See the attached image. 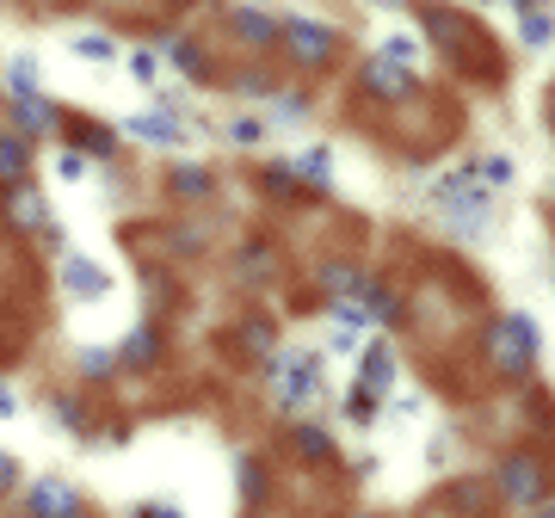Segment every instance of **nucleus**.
I'll use <instances>...</instances> for the list:
<instances>
[{"label":"nucleus","instance_id":"f704fd0d","mask_svg":"<svg viewBox=\"0 0 555 518\" xmlns=\"http://www.w3.org/2000/svg\"><path fill=\"white\" fill-rule=\"evenodd\" d=\"M124 75H130V80H142V87H155V80H160V56L137 43V50L124 56Z\"/></svg>","mask_w":555,"mask_h":518},{"label":"nucleus","instance_id":"423d86ee","mask_svg":"<svg viewBox=\"0 0 555 518\" xmlns=\"http://www.w3.org/2000/svg\"><path fill=\"white\" fill-rule=\"evenodd\" d=\"M0 222H7L13 235H38V229H50V198H43L31 180L0 185Z\"/></svg>","mask_w":555,"mask_h":518},{"label":"nucleus","instance_id":"79ce46f5","mask_svg":"<svg viewBox=\"0 0 555 518\" xmlns=\"http://www.w3.org/2000/svg\"><path fill=\"white\" fill-rule=\"evenodd\" d=\"M525 518H555V494L543 500V506H531V513H525Z\"/></svg>","mask_w":555,"mask_h":518},{"label":"nucleus","instance_id":"4c0bfd02","mask_svg":"<svg viewBox=\"0 0 555 518\" xmlns=\"http://www.w3.org/2000/svg\"><path fill=\"white\" fill-rule=\"evenodd\" d=\"M364 346V334H352V327H334L327 321V352H358Z\"/></svg>","mask_w":555,"mask_h":518},{"label":"nucleus","instance_id":"39448f33","mask_svg":"<svg viewBox=\"0 0 555 518\" xmlns=\"http://www.w3.org/2000/svg\"><path fill=\"white\" fill-rule=\"evenodd\" d=\"M550 469L531 457V451H506L494 469V500L506 506V513H531V506H543L550 500Z\"/></svg>","mask_w":555,"mask_h":518},{"label":"nucleus","instance_id":"4be33fe9","mask_svg":"<svg viewBox=\"0 0 555 518\" xmlns=\"http://www.w3.org/2000/svg\"><path fill=\"white\" fill-rule=\"evenodd\" d=\"M309 112H315V93H309V87H284V80H278V93H272V100L259 105V118H266V130H284V124H302Z\"/></svg>","mask_w":555,"mask_h":518},{"label":"nucleus","instance_id":"2f4dec72","mask_svg":"<svg viewBox=\"0 0 555 518\" xmlns=\"http://www.w3.org/2000/svg\"><path fill=\"white\" fill-rule=\"evenodd\" d=\"M476 173H481V185H488V192H513L518 185V167H513V155H476Z\"/></svg>","mask_w":555,"mask_h":518},{"label":"nucleus","instance_id":"49530a36","mask_svg":"<svg viewBox=\"0 0 555 518\" xmlns=\"http://www.w3.org/2000/svg\"><path fill=\"white\" fill-rule=\"evenodd\" d=\"M173 7H198V0H173Z\"/></svg>","mask_w":555,"mask_h":518},{"label":"nucleus","instance_id":"aec40b11","mask_svg":"<svg viewBox=\"0 0 555 518\" xmlns=\"http://www.w3.org/2000/svg\"><path fill=\"white\" fill-rule=\"evenodd\" d=\"M364 315H371V327H383V334H401V327H408V297H401L396 284H364Z\"/></svg>","mask_w":555,"mask_h":518},{"label":"nucleus","instance_id":"f257e3e1","mask_svg":"<svg viewBox=\"0 0 555 518\" xmlns=\"http://www.w3.org/2000/svg\"><path fill=\"white\" fill-rule=\"evenodd\" d=\"M420 20V31H426V43H433L444 62H456V68H469V75H488V80H500V50H494V38H488V25L476 20V13H463V7H451V0H426L414 13Z\"/></svg>","mask_w":555,"mask_h":518},{"label":"nucleus","instance_id":"37998d69","mask_svg":"<svg viewBox=\"0 0 555 518\" xmlns=\"http://www.w3.org/2000/svg\"><path fill=\"white\" fill-rule=\"evenodd\" d=\"M352 518H389V513H377V506H358V513Z\"/></svg>","mask_w":555,"mask_h":518},{"label":"nucleus","instance_id":"a211bd4d","mask_svg":"<svg viewBox=\"0 0 555 518\" xmlns=\"http://www.w3.org/2000/svg\"><path fill=\"white\" fill-rule=\"evenodd\" d=\"M50 414H56V426L68 432V439H80V444H93V439H100V414H93V401L75 396V389L50 396Z\"/></svg>","mask_w":555,"mask_h":518},{"label":"nucleus","instance_id":"e433bc0d","mask_svg":"<svg viewBox=\"0 0 555 518\" xmlns=\"http://www.w3.org/2000/svg\"><path fill=\"white\" fill-rule=\"evenodd\" d=\"M87 167H93V160L80 155V148H62V155H56V173H62V180H87Z\"/></svg>","mask_w":555,"mask_h":518},{"label":"nucleus","instance_id":"f3484780","mask_svg":"<svg viewBox=\"0 0 555 518\" xmlns=\"http://www.w3.org/2000/svg\"><path fill=\"white\" fill-rule=\"evenodd\" d=\"M160 56H167V68H173V75L198 80V87H210V80H217V62H210L204 38H185V31H179V38H167V50H160Z\"/></svg>","mask_w":555,"mask_h":518},{"label":"nucleus","instance_id":"ea45409f","mask_svg":"<svg viewBox=\"0 0 555 518\" xmlns=\"http://www.w3.org/2000/svg\"><path fill=\"white\" fill-rule=\"evenodd\" d=\"M130 518H185V513H179L173 500H142V506H137Z\"/></svg>","mask_w":555,"mask_h":518},{"label":"nucleus","instance_id":"58836bf2","mask_svg":"<svg viewBox=\"0 0 555 518\" xmlns=\"http://www.w3.org/2000/svg\"><path fill=\"white\" fill-rule=\"evenodd\" d=\"M20 488H25V481H20V463H13L7 451H0V500H7V494H20Z\"/></svg>","mask_w":555,"mask_h":518},{"label":"nucleus","instance_id":"c85d7f7f","mask_svg":"<svg viewBox=\"0 0 555 518\" xmlns=\"http://www.w3.org/2000/svg\"><path fill=\"white\" fill-rule=\"evenodd\" d=\"M339 419H346V426H377V419H383V396L352 377V389H346V401H339Z\"/></svg>","mask_w":555,"mask_h":518},{"label":"nucleus","instance_id":"de8ad7c7","mask_svg":"<svg viewBox=\"0 0 555 518\" xmlns=\"http://www.w3.org/2000/svg\"><path fill=\"white\" fill-rule=\"evenodd\" d=\"M513 7H531V0H513Z\"/></svg>","mask_w":555,"mask_h":518},{"label":"nucleus","instance_id":"a878e982","mask_svg":"<svg viewBox=\"0 0 555 518\" xmlns=\"http://www.w3.org/2000/svg\"><path fill=\"white\" fill-rule=\"evenodd\" d=\"M364 284H371V272L352 266V259H327V266H321V290H327V302L334 297H364Z\"/></svg>","mask_w":555,"mask_h":518},{"label":"nucleus","instance_id":"9b49d317","mask_svg":"<svg viewBox=\"0 0 555 518\" xmlns=\"http://www.w3.org/2000/svg\"><path fill=\"white\" fill-rule=\"evenodd\" d=\"M25 518H87V500L56 476L25 481Z\"/></svg>","mask_w":555,"mask_h":518},{"label":"nucleus","instance_id":"b1692460","mask_svg":"<svg viewBox=\"0 0 555 518\" xmlns=\"http://www.w3.org/2000/svg\"><path fill=\"white\" fill-rule=\"evenodd\" d=\"M284 167H291L309 192H334V148H302V155H284Z\"/></svg>","mask_w":555,"mask_h":518},{"label":"nucleus","instance_id":"2eb2a0df","mask_svg":"<svg viewBox=\"0 0 555 518\" xmlns=\"http://www.w3.org/2000/svg\"><path fill=\"white\" fill-rule=\"evenodd\" d=\"M7 130H20V137H56V130H62V105L50 100V93L13 100V105H7Z\"/></svg>","mask_w":555,"mask_h":518},{"label":"nucleus","instance_id":"a19ab883","mask_svg":"<svg viewBox=\"0 0 555 518\" xmlns=\"http://www.w3.org/2000/svg\"><path fill=\"white\" fill-rule=\"evenodd\" d=\"M0 419H20V396H13L7 383H0Z\"/></svg>","mask_w":555,"mask_h":518},{"label":"nucleus","instance_id":"dca6fc26","mask_svg":"<svg viewBox=\"0 0 555 518\" xmlns=\"http://www.w3.org/2000/svg\"><path fill=\"white\" fill-rule=\"evenodd\" d=\"M284 444H291L309 469H327V463L339 457L334 432H327V426H315V419H291V426H284Z\"/></svg>","mask_w":555,"mask_h":518},{"label":"nucleus","instance_id":"393cba45","mask_svg":"<svg viewBox=\"0 0 555 518\" xmlns=\"http://www.w3.org/2000/svg\"><path fill=\"white\" fill-rule=\"evenodd\" d=\"M518 43H525V50H550V43H555V7H550V0L518 7Z\"/></svg>","mask_w":555,"mask_h":518},{"label":"nucleus","instance_id":"bb28decb","mask_svg":"<svg viewBox=\"0 0 555 518\" xmlns=\"http://www.w3.org/2000/svg\"><path fill=\"white\" fill-rule=\"evenodd\" d=\"M75 377L93 389V383H112L118 377V346H80L75 352Z\"/></svg>","mask_w":555,"mask_h":518},{"label":"nucleus","instance_id":"20e7f679","mask_svg":"<svg viewBox=\"0 0 555 518\" xmlns=\"http://www.w3.org/2000/svg\"><path fill=\"white\" fill-rule=\"evenodd\" d=\"M278 50H284V62L297 68V75H327L339 56H346V31L327 20H315V13H278Z\"/></svg>","mask_w":555,"mask_h":518},{"label":"nucleus","instance_id":"473e14b6","mask_svg":"<svg viewBox=\"0 0 555 518\" xmlns=\"http://www.w3.org/2000/svg\"><path fill=\"white\" fill-rule=\"evenodd\" d=\"M222 142H235V148H259V142H266V118H254V112L222 118Z\"/></svg>","mask_w":555,"mask_h":518},{"label":"nucleus","instance_id":"5701e85b","mask_svg":"<svg viewBox=\"0 0 555 518\" xmlns=\"http://www.w3.org/2000/svg\"><path fill=\"white\" fill-rule=\"evenodd\" d=\"M167 192H173L179 204H210V198H217V173H210V167H198V160H173Z\"/></svg>","mask_w":555,"mask_h":518},{"label":"nucleus","instance_id":"cd10ccee","mask_svg":"<svg viewBox=\"0 0 555 518\" xmlns=\"http://www.w3.org/2000/svg\"><path fill=\"white\" fill-rule=\"evenodd\" d=\"M31 180V142L20 130H0V185Z\"/></svg>","mask_w":555,"mask_h":518},{"label":"nucleus","instance_id":"1a4fd4ad","mask_svg":"<svg viewBox=\"0 0 555 518\" xmlns=\"http://www.w3.org/2000/svg\"><path fill=\"white\" fill-rule=\"evenodd\" d=\"M62 137H68V148H80V155L93 160V167H112L118 160V124H100V118H80V112H62Z\"/></svg>","mask_w":555,"mask_h":518},{"label":"nucleus","instance_id":"7ed1b4c3","mask_svg":"<svg viewBox=\"0 0 555 518\" xmlns=\"http://www.w3.org/2000/svg\"><path fill=\"white\" fill-rule=\"evenodd\" d=\"M481 352H488V371L506 383H531L537 359H543V327H537L531 309H506L481 327Z\"/></svg>","mask_w":555,"mask_h":518},{"label":"nucleus","instance_id":"4468645a","mask_svg":"<svg viewBox=\"0 0 555 518\" xmlns=\"http://www.w3.org/2000/svg\"><path fill=\"white\" fill-rule=\"evenodd\" d=\"M62 290L75 302H100V297H112V272L87 254H62Z\"/></svg>","mask_w":555,"mask_h":518},{"label":"nucleus","instance_id":"6e6552de","mask_svg":"<svg viewBox=\"0 0 555 518\" xmlns=\"http://www.w3.org/2000/svg\"><path fill=\"white\" fill-rule=\"evenodd\" d=\"M358 93H371L383 105H401L420 93V75L414 68H396V62H383V56H364L358 62Z\"/></svg>","mask_w":555,"mask_h":518},{"label":"nucleus","instance_id":"f8f14e48","mask_svg":"<svg viewBox=\"0 0 555 518\" xmlns=\"http://www.w3.org/2000/svg\"><path fill=\"white\" fill-rule=\"evenodd\" d=\"M278 13H266V7H229V38L241 43V50H259V56H272L278 50Z\"/></svg>","mask_w":555,"mask_h":518},{"label":"nucleus","instance_id":"ddd939ff","mask_svg":"<svg viewBox=\"0 0 555 518\" xmlns=\"http://www.w3.org/2000/svg\"><path fill=\"white\" fill-rule=\"evenodd\" d=\"M358 383H364V389H377L383 401L396 396L401 359H396V346H389V339H364V346H358Z\"/></svg>","mask_w":555,"mask_h":518},{"label":"nucleus","instance_id":"412c9836","mask_svg":"<svg viewBox=\"0 0 555 518\" xmlns=\"http://www.w3.org/2000/svg\"><path fill=\"white\" fill-rule=\"evenodd\" d=\"M229 352H241L247 364H259L266 352H278V321L272 315H247L229 327Z\"/></svg>","mask_w":555,"mask_h":518},{"label":"nucleus","instance_id":"6ab92c4d","mask_svg":"<svg viewBox=\"0 0 555 518\" xmlns=\"http://www.w3.org/2000/svg\"><path fill=\"white\" fill-rule=\"evenodd\" d=\"M278 279V247L272 241H241L235 247V284L241 290H259V284H272Z\"/></svg>","mask_w":555,"mask_h":518},{"label":"nucleus","instance_id":"c03bdc74","mask_svg":"<svg viewBox=\"0 0 555 518\" xmlns=\"http://www.w3.org/2000/svg\"><path fill=\"white\" fill-rule=\"evenodd\" d=\"M371 7H408V0H371Z\"/></svg>","mask_w":555,"mask_h":518},{"label":"nucleus","instance_id":"c756f323","mask_svg":"<svg viewBox=\"0 0 555 518\" xmlns=\"http://www.w3.org/2000/svg\"><path fill=\"white\" fill-rule=\"evenodd\" d=\"M377 56L383 62H396V68H426V50H420V38L414 31H383V43H377Z\"/></svg>","mask_w":555,"mask_h":518},{"label":"nucleus","instance_id":"a18cd8bd","mask_svg":"<svg viewBox=\"0 0 555 518\" xmlns=\"http://www.w3.org/2000/svg\"><path fill=\"white\" fill-rule=\"evenodd\" d=\"M550 137H555V100H550Z\"/></svg>","mask_w":555,"mask_h":518},{"label":"nucleus","instance_id":"c9c22d12","mask_svg":"<svg viewBox=\"0 0 555 518\" xmlns=\"http://www.w3.org/2000/svg\"><path fill=\"white\" fill-rule=\"evenodd\" d=\"M7 80H13V100H31V93H43V87H38V68H31V56H13Z\"/></svg>","mask_w":555,"mask_h":518},{"label":"nucleus","instance_id":"0eeeda50","mask_svg":"<svg viewBox=\"0 0 555 518\" xmlns=\"http://www.w3.org/2000/svg\"><path fill=\"white\" fill-rule=\"evenodd\" d=\"M118 137L155 142V148H185L192 124H185V112H173V105H149V112H137V118H124V124H118Z\"/></svg>","mask_w":555,"mask_h":518},{"label":"nucleus","instance_id":"72a5a7b5","mask_svg":"<svg viewBox=\"0 0 555 518\" xmlns=\"http://www.w3.org/2000/svg\"><path fill=\"white\" fill-rule=\"evenodd\" d=\"M68 50H75V56H93V62H112V56H118V43L105 38V31H75V38H68Z\"/></svg>","mask_w":555,"mask_h":518},{"label":"nucleus","instance_id":"9d476101","mask_svg":"<svg viewBox=\"0 0 555 518\" xmlns=\"http://www.w3.org/2000/svg\"><path fill=\"white\" fill-rule=\"evenodd\" d=\"M167 364V334H160V321H137L130 334H124L118 346V371H137V377H149V371H160Z\"/></svg>","mask_w":555,"mask_h":518},{"label":"nucleus","instance_id":"f03ea898","mask_svg":"<svg viewBox=\"0 0 555 518\" xmlns=\"http://www.w3.org/2000/svg\"><path fill=\"white\" fill-rule=\"evenodd\" d=\"M327 352L321 346H278V352H266L259 359V377H266V389H272V407L284 419H302L309 407H321L327 401Z\"/></svg>","mask_w":555,"mask_h":518},{"label":"nucleus","instance_id":"7c9ffc66","mask_svg":"<svg viewBox=\"0 0 555 518\" xmlns=\"http://www.w3.org/2000/svg\"><path fill=\"white\" fill-rule=\"evenodd\" d=\"M235 488L247 506H266V463H259V451H241L235 457Z\"/></svg>","mask_w":555,"mask_h":518}]
</instances>
